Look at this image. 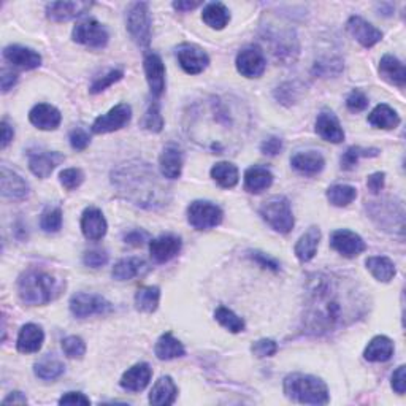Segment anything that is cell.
<instances>
[{
    "instance_id": "d4e9b609",
    "label": "cell",
    "mask_w": 406,
    "mask_h": 406,
    "mask_svg": "<svg viewBox=\"0 0 406 406\" xmlns=\"http://www.w3.org/2000/svg\"><path fill=\"white\" fill-rule=\"evenodd\" d=\"M43 340H45V333L40 326L26 324L19 330L16 346L19 353L23 354L38 353L41 346H43Z\"/></svg>"
},
{
    "instance_id": "ee69618b",
    "label": "cell",
    "mask_w": 406,
    "mask_h": 406,
    "mask_svg": "<svg viewBox=\"0 0 406 406\" xmlns=\"http://www.w3.org/2000/svg\"><path fill=\"white\" fill-rule=\"evenodd\" d=\"M380 154V149L376 148H360V146H351L341 157V167L345 170H351L354 165L359 162L360 157H375Z\"/></svg>"
},
{
    "instance_id": "277c9868",
    "label": "cell",
    "mask_w": 406,
    "mask_h": 406,
    "mask_svg": "<svg viewBox=\"0 0 406 406\" xmlns=\"http://www.w3.org/2000/svg\"><path fill=\"white\" fill-rule=\"evenodd\" d=\"M284 394L291 400L304 405H327L330 400L324 381L316 376L301 373L286 376Z\"/></svg>"
},
{
    "instance_id": "ba28073f",
    "label": "cell",
    "mask_w": 406,
    "mask_h": 406,
    "mask_svg": "<svg viewBox=\"0 0 406 406\" xmlns=\"http://www.w3.org/2000/svg\"><path fill=\"white\" fill-rule=\"evenodd\" d=\"M224 213L218 205L211 202L196 201L188 208V221L197 230H210L221 224Z\"/></svg>"
},
{
    "instance_id": "e0dca14e",
    "label": "cell",
    "mask_w": 406,
    "mask_h": 406,
    "mask_svg": "<svg viewBox=\"0 0 406 406\" xmlns=\"http://www.w3.org/2000/svg\"><path fill=\"white\" fill-rule=\"evenodd\" d=\"M144 73L151 89V94L159 97L165 91V65L162 59L154 53H149L144 56Z\"/></svg>"
},
{
    "instance_id": "e575fe53",
    "label": "cell",
    "mask_w": 406,
    "mask_h": 406,
    "mask_svg": "<svg viewBox=\"0 0 406 406\" xmlns=\"http://www.w3.org/2000/svg\"><path fill=\"white\" fill-rule=\"evenodd\" d=\"M368 122L376 129H395L400 124V116L397 114L395 109H392L386 103L378 105L373 112L368 114Z\"/></svg>"
},
{
    "instance_id": "8fae6325",
    "label": "cell",
    "mask_w": 406,
    "mask_h": 406,
    "mask_svg": "<svg viewBox=\"0 0 406 406\" xmlns=\"http://www.w3.org/2000/svg\"><path fill=\"white\" fill-rule=\"evenodd\" d=\"M132 119V108L127 103H119L114 108L109 109L107 114L99 116L97 119L92 124V132L94 134H108L114 132L126 127L127 124Z\"/></svg>"
},
{
    "instance_id": "f907efd6",
    "label": "cell",
    "mask_w": 406,
    "mask_h": 406,
    "mask_svg": "<svg viewBox=\"0 0 406 406\" xmlns=\"http://www.w3.org/2000/svg\"><path fill=\"white\" fill-rule=\"evenodd\" d=\"M251 351H252L254 356L259 357V359H264V357H272V356L277 354L278 345L273 340L264 338V340H259V341L254 343Z\"/></svg>"
},
{
    "instance_id": "d590c367",
    "label": "cell",
    "mask_w": 406,
    "mask_h": 406,
    "mask_svg": "<svg viewBox=\"0 0 406 406\" xmlns=\"http://www.w3.org/2000/svg\"><path fill=\"white\" fill-rule=\"evenodd\" d=\"M202 18L205 21L206 26H210L211 29L221 31L229 24L230 21V13L227 10V6L221 2H211L203 9Z\"/></svg>"
},
{
    "instance_id": "9c48e42d",
    "label": "cell",
    "mask_w": 406,
    "mask_h": 406,
    "mask_svg": "<svg viewBox=\"0 0 406 406\" xmlns=\"http://www.w3.org/2000/svg\"><path fill=\"white\" fill-rule=\"evenodd\" d=\"M70 311L75 318H89L94 314H107L113 311V305L100 295L95 294H75L70 299Z\"/></svg>"
},
{
    "instance_id": "ac0fdd59",
    "label": "cell",
    "mask_w": 406,
    "mask_h": 406,
    "mask_svg": "<svg viewBox=\"0 0 406 406\" xmlns=\"http://www.w3.org/2000/svg\"><path fill=\"white\" fill-rule=\"evenodd\" d=\"M181 251V240L176 235H161L149 243V252L157 264L169 262Z\"/></svg>"
},
{
    "instance_id": "7dc6e473",
    "label": "cell",
    "mask_w": 406,
    "mask_h": 406,
    "mask_svg": "<svg viewBox=\"0 0 406 406\" xmlns=\"http://www.w3.org/2000/svg\"><path fill=\"white\" fill-rule=\"evenodd\" d=\"M143 127L148 129L149 132H161L164 127V118L161 114V109L157 103H151L146 114L143 119Z\"/></svg>"
},
{
    "instance_id": "03108f58",
    "label": "cell",
    "mask_w": 406,
    "mask_h": 406,
    "mask_svg": "<svg viewBox=\"0 0 406 406\" xmlns=\"http://www.w3.org/2000/svg\"><path fill=\"white\" fill-rule=\"evenodd\" d=\"M198 5H201V2H175L173 9L178 11H191L197 9Z\"/></svg>"
},
{
    "instance_id": "60d3db41",
    "label": "cell",
    "mask_w": 406,
    "mask_h": 406,
    "mask_svg": "<svg viewBox=\"0 0 406 406\" xmlns=\"http://www.w3.org/2000/svg\"><path fill=\"white\" fill-rule=\"evenodd\" d=\"M33 371H36V375L40 378V380L53 381L64 375L65 367L64 363L58 359H54V357H45V359H41L40 362L36 363Z\"/></svg>"
},
{
    "instance_id": "4dcf8cb0",
    "label": "cell",
    "mask_w": 406,
    "mask_h": 406,
    "mask_svg": "<svg viewBox=\"0 0 406 406\" xmlns=\"http://www.w3.org/2000/svg\"><path fill=\"white\" fill-rule=\"evenodd\" d=\"M380 73L384 80L392 82V85H395L398 87H405L406 68L402 62L395 56H392V54H386V56L381 59Z\"/></svg>"
},
{
    "instance_id": "91938a15",
    "label": "cell",
    "mask_w": 406,
    "mask_h": 406,
    "mask_svg": "<svg viewBox=\"0 0 406 406\" xmlns=\"http://www.w3.org/2000/svg\"><path fill=\"white\" fill-rule=\"evenodd\" d=\"M251 257L256 260L259 265H262L264 268H268V270H272V272H278L279 270V264L277 262V260L272 259V257H268L267 254H264V252H252Z\"/></svg>"
},
{
    "instance_id": "be15d7a7",
    "label": "cell",
    "mask_w": 406,
    "mask_h": 406,
    "mask_svg": "<svg viewBox=\"0 0 406 406\" xmlns=\"http://www.w3.org/2000/svg\"><path fill=\"white\" fill-rule=\"evenodd\" d=\"M0 80H2V91L6 92V91H9V89H11L13 86H15V82L18 81V77L13 72L4 68V70H2V78H0Z\"/></svg>"
},
{
    "instance_id": "83f0119b",
    "label": "cell",
    "mask_w": 406,
    "mask_h": 406,
    "mask_svg": "<svg viewBox=\"0 0 406 406\" xmlns=\"http://www.w3.org/2000/svg\"><path fill=\"white\" fill-rule=\"evenodd\" d=\"M159 165L162 175L165 178H169V180H176V178H180L183 171V154L180 148L175 146V144L165 146L159 157Z\"/></svg>"
},
{
    "instance_id": "8d00e7d4",
    "label": "cell",
    "mask_w": 406,
    "mask_h": 406,
    "mask_svg": "<svg viewBox=\"0 0 406 406\" xmlns=\"http://www.w3.org/2000/svg\"><path fill=\"white\" fill-rule=\"evenodd\" d=\"M211 178L215 180L221 188L224 189H232L235 188L240 175H238V169L235 165L230 162H218L213 165L211 169Z\"/></svg>"
},
{
    "instance_id": "bcb514c9",
    "label": "cell",
    "mask_w": 406,
    "mask_h": 406,
    "mask_svg": "<svg viewBox=\"0 0 406 406\" xmlns=\"http://www.w3.org/2000/svg\"><path fill=\"white\" fill-rule=\"evenodd\" d=\"M62 349L64 354L70 359H81L86 354V343L82 341L80 336H67L65 340H62Z\"/></svg>"
},
{
    "instance_id": "f6af8a7d",
    "label": "cell",
    "mask_w": 406,
    "mask_h": 406,
    "mask_svg": "<svg viewBox=\"0 0 406 406\" xmlns=\"http://www.w3.org/2000/svg\"><path fill=\"white\" fill-rule=\"evenodd\" d=\"M40 227L48 233H56L62 227V211L60 208H48L40 218Z\"/></svg>"
},
{
    "instance_id": "e7e4bbea",
    "label": "cell",
    "mask_w": 406,
    "mask_h": 406,
    "mask_svg": "<svg viewBox=\"0 0 406 406\" xmlns=\"http://www.w3.org/2000/svg\"><path fill=\"white\" fill-rule=\"evenodd\" d=\"M10 403H19V405H26L27 398L21 394V392H11V394L5 398L4 405H10Z\"/></svg>"
},
{
    "instance_id": "681fc988",
    "label": "cell",
    "mask_w": 406,
    "mask_h": 406,
    "mask_svg": "<svg viewBox=\"0 0 406 406\" xmlns=\"http://www.w3.org/2000/svg\"><path fill=\"white\" fill-rule=\"evenodd\" d=\"M122 77H124V73L121 70L108 72L107 75H103L102 78L95 80L91 85V89H89V91H91V94H100L102 91H105L107 87L114 85L116 81H119Z\"/></svg>"
},
{
    "instance_id": "816d5d0a",
    "label": "cell",
    "mask_w": 406,
    "mask_h": 406,
    "mask_svg": "<svg viewBox=\"0 0 406 406\" xmlns=\"http://www.w3.org/2000/svg\"><path fill=\"white\" fill-rule=\"evenodd\" d=\"M346 107H348L349 112H353V113L363 112V109H367V107H368L367 95L363 94L362 91H357L356 89V91H353L348 95Z\"/></svg>"
},
{
    "instance_id": "3957f363",
    "label": "cell",
    "mask_w": 406,
    "mask_h": 406,
    "mask_svg": "<svg viewBox=\"0 0 406 406\" xmlns=\"http://www.w3.org/2000/svg\"><path fill=\"white\" fill-rule=\"evenodd\" d=\"M113 184L121 194L143 208H159L167 202V189L148 164H126L113 171Z\"/></svg>"
},
{
    "instance_id": "2e32d148",
    "label": "cell",
    "mask_w": 406,
    "mask_h": 406,
    "mask_svg": "<svg viewBox=\"0 0 406 406\" xmlns=\"http://www.w3.org/2000/svg\"><path fill=\"white\" fill-rule=\"evenodd\" d=\"M346 26H348V32L359 41L363 48L375 46L378 41H381L383 38V32L360 16L349 18Z\"/></svg>"
},
{
    "instance_id": "9f6ffc18",
    "label": "cell",
    "mask_w": 406,
    "mask_h": 406,
    "mask_svg": "<svg viewBox=\"0 0 406 406\" xmlns=\"http://www.w3.org/2000/svg\"><path fill=\"white\" fill-rule=\"evenodd\" d=\"M392 389H394L398 395L405 394L406 389V367H398L394 375H392Z\"/></svg>"
},
{
    "instance_id": "484cf974",
    "label": "cell",
    "mask_w": 406,
    "mask_h": 406,
    "mask_svg": "<svg viewBox=\"0 0 406 406\" xmlns=\"http://www.w3.org/2000/svg\"><path fill=\"white\" fill-rule=\"evenodd\" d=\"M291 164L299 173L306 176H314L319 175L321 171L324 170L326 161L318 151H306V153H297L295 156H292Z\"/></svg>"
},
{
    "instance_id": "f35d334b",
    "label": "cell",
    "mask_w": 406,
    "mask_h": 406,
    "mask_svg": "<svg viewBox=\"0 0 406 406\" xmlns=\"http://www.w3.org/2000/svg\"><path fill=\"white\" fill-rule=\"evenodd\" d=\"M144 267H146V264H144L141 259L127 257V259L119 260V262L113 267L112 274H113V278L118 281H129L141 274Z\"/></svg>"
},
{
    "instance_id": "f1b7e54d",
    "label": "cell",
    "mask_w": 406,
    "mask_h": 406,
    "mask_svg": "<svg viewBox=\"0 0 406 406\" xmlns=\"http://www.w3.org/2000/svg\"><path fill=\"white\" fill-rule=\"evenodd\" d=\"M178 395V389L170 376H162L156 381L153 390L149 394V403L156 406L173 405Z\"/></svg>"
},
{
    "instance_id": "680465c9",
    "label": "cell",
    "mask_w": 406,
    "mask_h": 406,
    "mask_svg": "<svg viewBox=\"0 0 406 406\" xmlns=\"http://www.w3.org/2000/svg\"><path fill=\"white\" fill-rule=\"evenodd\" d=\"M149 235L144 230H132L126 233V237H124V242L130 246H141L144 245V242H148Z\"/></svg>"
},
{
    "instance_id": "ab89813d",
    "label": "cell",
    "mask_w": 406,
    "mask_h": 406,
    "mask_svg": "<svg viewBox=\"0 0 406 406\" xmlns=\"http://www.w3.org/2000/svg\"><path fill=\"white\" fill-rule=\"evenodd\" d=\"M367 268L371 274L383 283H389V281L395 277V265L389 257L384 256H373L367 259Z\"/></svg>"
},
{
    "instance_id": "6da1fadb",
    "label": "cell",
    "mask_w": 406,
    "mask_h": 406,
    "mask_svg": "<svg viewBox=\"0 0 406 406\" xmlns=\"http://www.w3.org/2000/svg\"><path fill=\"white\" fill-rule=\"evenodd\" d=\"M360 308L359 292L343 278L316 274L309 281L305 324L311 333H330L349 324L359 316Z\"/></svg>"
},
{
    "instance_id": "cb8c5ba5",
    "label": "cell",
    "mask_w": 406,
    "mask_h": 406,
    "mask_svg": "<svg viewBox=\"0 0 406 406\" xmlns=\"http://www.w3.org/2000/svg\"><path fill=\"white\" fill-rule=\"evenodd\" d=\"M316 132L330 143H341L345 140V130L341 129L338 118L332 112H322L316 119Z\"/></svg>"
},
{
    "instance_id": "d6986e66",
    "label": "cell",
    "mask_w": 406,
    "mask_h": 406,
    "mask_svg": "<svg viewBox=\"0 0 406 406\" xmlns=\"http://www.w3.org/2000/svg\"><path fill=\"white\" fill-rule=\"evenodd\" d=\"M107 219L99 208H86L81 216V230L82 235L92 242H99L107 233Z\"/></svg>"
},
{
    "instance_id": "6125c7cd",
    "label": "cell",
    "mask_w": 406,
    "mask_h": 406,
    "mask_svg": "<svg viewBox=\"0 0 406 406\" xmlns=\"http://www.w3.org/2000/svg\"><path fill=\"white\" fill-rule=\"evenodd\" d=\"M0 129H2V143H0V148L5 149L13 140V137H15V130H13V127L6 121H2Z\"/></svg>"
},
{
    "instance_id": "30bf717a",
    "label": "cell",
    "mask_w": 406,
    "mask_h": 406,
    "mask_svg": "<svg viewBox=\"0 0 406 406\" xmlns=\"http://www.w3.org/2000/svg\"><path fill=\"white\" fill-rule=\"evenodd\" d=\"M73 40L80 45H85L89 48H103L108 43V31L103 27L99 21H95L92 18L81 21L77 26H75Z\"/></svg>"
},
{
    "instance_id": "11a10c76",
    "label": "cell",
    "mask_w": 406,
    "mask_h": 406,
    "mask_svg": "<svg viewBox=\"0 0 406 406\" xmlns=\"http://www.w3.org/2000/svg\"><path fill=\"white\" fill-rule=\"evenodd\" d=\"M281 149H283V140L278 139V137H268L260 144V151L265 156H278L281 153Z\"/></svg>"
},
{
    "instance_id": "74e56055",
    "label": "cell",
    "mask_w": 406,
    "mask_h": 406,
    "mask_svg": "<svg viewBox=\"0 0 406 406\" xmlns=\"http://www.w3.org/2000/svg\"><path fill=\"white\" fill-rule=\"evenodd\" d=\"M161 289L157 286L140 287L135 294V306L141 313H154L159 306Z\"/></svg>"
},
{
    "instance_id": "f5cc1de1",
    "label": "cell",
    "mask_w": 406,
    "mask_h": 406,
    "mask_svg": "<svg viewBox=\"0 0 406 406\" xmlns=\"http://www.w3.org/2000/svg\"><path fill=\"white\" fill-rule=\"evenodd\" d=\"M82 262H85L86 267L100 268L108 262V254H107V251H102V250L87 251L85 254V257H82Z\"/></svg>"
},
{
    "instance_id": "7a4b0ae2",
    "label": "cell",
    "mask_w": 406,
    "mask_h": 406,
    "mask_svg": "<svg viewBox=\"0 0 406 406\" xmlns=\"http://www.w3.org/2000/svg\"><path fill=\"white\" fill-rule=\"evenodd\" d=\"M189 135L216 154H223L243 137L245 118L242 105L230 99L210 97L198 103L189 114Z\"/></svg>"
},
{
    "instance_id": "9a60e30c",
    "label": "cell",
    "mask_w": 406,
    "mask_h": 406,
    "mask_svg": "<svg viewBox=\"0 0 406 406\" xmlns=\"http://www.w3.org/2000/svg\"><path fill=\"white\" fill-rule=\"evenodd\" d=\"M27 159H29V169L33 175L38 178H48L60 162H64V156L54 153V151L31 149Z\"/></svg>"
},
{
    "instance_id": "6f0895ef",
    "label": "cell",
    "mask_w": 406,
    "mask_h": 406,
    "mask_svg": "<svg viewBox=\"0 0 406 406\" xmlns=\"http://www.w3.org/2000/svg\"><path fill=\"white\" fill-rule=\"evenodd\" d=\"M91 400L81 392H67L59 398V405H89Z\"/></svg>"
},
{
    "instance_id": "c3c4849f",
    "label": "cell",
    "mask_w": 406,
    "mask_h": 406,
    "mask_svg": "<svg viewBox=\"0 0 406 406\" xmlns=\"http://www.w3.org/2000/svg\"><path fill=\"white\" fill-rule=\"evenodd\" d=\"M60 184L64 186L65 189L73 191L81 186V183L85 181V175L80 169H67L64 171H60Z\"/></svg>"
},
{
    "instance_id": "f546056e",
    "label": "cell",
    "mask_w": 406,
    "mask_h": 406,
    "mask_svg": "<svg viewBox=\"0 0 406 406\" xmlns=\"http://www.w3.org/2000/svg\"><path fill=\"white\" fill-rule=\"evenodd\" d=\"M321 240V230L318 227H309V229L299 238L297 245H295V256L300 260V262H309L314 256L316 251H318Z\"/></svg>"
},
{
    "instance_id": "52a82bcc",
    "label": "cell",
    "mask_w": 406,
    "mask_h": 406,
    "mask_svg": "<svg viewBox=\"0 0 406 406\" xmlns=\"http://www.w3.org/2000/svg\"><path fill=\"white\" fill-rule=\"evenodd\" d=\"M127 29L130 37L139 46H148L151 41V15L149 5L144 2L134 4L127 13Z\"/></svg>"
},
{
    "instance_id": "db71d44e",
    "label": "cell",
    "mask_w": 406,
    "mask_h": 406,
    "mask_svg": "<svg viewBox=\"0 0 406 406\" xmlns=\"http://www.w3.org/2000/svg\"><path fill=\"white\" fill-rule=\"evenodd\" d=\"M68 140H70L72 148L77 149V151L86 149L89 146V141H91V139H89V135H87L86 130H82L80 127L72 130L70 137H68Z\"/></svg>"
},
{
    "instance_id": "d6a6232c",
    "label": "cell",
    "mask_w": 406,
    "mask_h": 406,
    "mask_svg": "<svg viewBox=\"0 0 406 406\" xmlns=\"http://www.w3.org/2000/svg\"><path fill=\"white\" fill-rule=\"evenodd\" d=\"M392 356H394V343L384 335L375 336L363 353L368 362H388Z\"/></svg>"
},
{
    "instance_id": "44dd1931",
    "label": "cell",
    "mask_w": 406,
    "mask_h": 406,
    "mask_svg": "<svg viewBox=\"0 0 406 406\" xmlns=\"http://www.w3.org/2000/svg\"><path fill=\"white\" fill-rule=\"evenodd\" d=\"M92 4L87 2H51L46 6V15L51 21L62 23L81 16L91 9Z\"/></svg>"
},
{
    "instance_id": "b9f144b4",
    "label": "cell",
    "mask_w": 406,
    "mask_h": 406,
    "mask_svg": "<svg viewBox=\"0 0 406 406\" xmlns=\"http://www.w3.org/2000/svg\"><path fill=\"white\" fill-rule=\"evenodd\" d=\"M357 197V189L348 184H335L327 191L328 202L335 206H348Z\"/></svg>"
},
{
    "instance_id": "7bdbcfd3",
    "label": "cell",
    "mask_w": 406,
    "mask_h": 406,
    "mask_svg": "<svg viewBox=\"0 0 406 406\" xmlns=\"http://www.w3.org/2000/svg\"><path fill=\"white\" fill-rule=\"evenodd\" d=\"M215 318L219 324L225 327L227 330H230L232 333H238V332H243L245 330V321L240 319L238 316L229 308H225V306L218 308L216 313H215Z\"/></svg>"
},
{
    "instance_id": "ffe728a7",
    "label": "cell",
    "mask_w": 406,
    "mask_h": 406,
    "mask_svg": "<svg viewBox=\"0 0 406 406\" xmlns=\"http://www.w3.org/2000/svg\"><path fill=\"white\" fill-rule=\"evenodd\" d=\"M4 58L15 67L23 68V70H32V68H37L41 64V56L37 51L19 45L6 46L4 50Z\"/></svg>"
},
{
    "instance_id": "836d02e7",
    "label": "cell",
    "mask_w": 406,
    "mask_h": 406,
    "mask_svg": "<svg viewBox=\"0 0 406 406\" xmlns=\"http://www.w3.org/2000/svg\"><path fill=\"white\" fill-rule=\"evenodd\" d=\"M154 353L157 356V359L161 360H171L176 359V357H183L186 354L183 343L180 340H176L170 332L164 333L159 340L156 343Z\"/></svg>"
},
{
    "instance_id": "5bb4252c",
    "label": "cell",
    "mask_w": 406,
    "mask_h": 406,
    "mask_svg": "<svg viewBox=\"0 0 406 406\" xmlns=\"http://www.w3.org/2000/svg\"><path fill=\"white\" fill-rule=\"evenodd\" d=\"M330 245H332L336 252H340L345 257H357L359 254L367 250V245L363 240L357 235L356 232L346 229L335 230L330 237Z\"/></svg>"
},
{
    "instance_id": "5b68a950",
    "label": "cell",
    "mask_w": 406,
    "mask_h": 406,
    "mask_svg": "<svg viewBox=\"0 0 406 406\" xmlns=\"http://www.w3.org/2000/svg\"><path fill=\"white\" fill-rule=\"evenodd\" d=\"M18 292L27 305H46L56 297L58 283L51 274L31 270L19 278Z\"/></svg>"
},
{
    "instance_id": "603a6c76",
    "label": "cell",
    "mask_w": 406,
    "mask_h": 406,
    "mask_svg": "<svg viewBox=\"0 0 406 406\" xmlns=\"http://www.w3.org/2000/svg\"><path fill=\"white\" fill-rule=\"evenodd\" d=\"M2 196L10 201H24L29 197V184L15 171L2 167Z\"/></svg>"
},
{
    "instance_id": "7402d4cb",
    "label": "cell",
    "mask_w": 406,
    "mask_h": 406,
    "mask_svg": "<svg viewBox=\"0 0 406 406\" xmlns=\"http://www.w3.org/2000/svg\"><path fill=\"white\" fill-rule=\"evenodd\" d=\"M29 121L40 130H54L59 127L62 116L56 107L48 105V103H38L31 109Z\"/></svg>"
},
{
    "instance_id": "94428289",
    "label": "cell",
    "mask_w": 406,
    "mask_h": 406,
    "mask_svg": "<svg viewBox=\"0 0 406 406\" xmlns=\"http://www.w3.org/2000/svg\"><path fill=\"white\" fill-rule=\"evenodd\" d=\"M384 183H386V175L381 173V171H378V173L370 175L368 180H367L368 189H370L371 192H373V194H378V192L383 191Z\"/></svg>"
},
{
    "instance_id": "4fadbf2b",
    "label": "cell",
    "mask_w": 406,
    "mask_h": 406,
    "mask_svg": "<svg viewBox=\"0 0 406 406\" xmlns=\"http://www.w3.org/2000/svg\"><path fill=\"white\" fill-rule=\"evenodd\" d=\"M267 60L264 53L256 46L245 48L237 56V70L246 78H257L265 72Z\"/></svg>"
},
{
    "instance_id": "7c38bea8",
    "label": "cell",
    "mask_w": 406,
    "mask_h": 406,
    "mask_svg": "<svg viewBox=\"0 0 406 406\" xmlns=\"http://www.w3.org/2000/svg\"><path fill=\"white\" fill-rule=\"evenodd\" d=\"M176 58L183 70L189 75L202 73L210 64L208 54H206L202 48L189 43H184L178 48Z\"/></svg>"
},
{
    "instance_id": "1f68e13d",
    "label": "cell",
    "mask_w": 406,
    "mask_h": 406,
    "mask_svg": "<svg viewBox=\"0 0 406 406\" xmlns=\"http://www.w3.org/2000/svg\"><path fill=\"white\" fill-rule=\"evenodd\" d=\"M273 184V175L270 170H267L265 167H259V165H254V167L247 169L245 173V189L247 192H252V194H259L265 189L270 188Z\"/></svg>"
},
{
    "instance_id": "8992f818",
    "label": "cell",
    "mask_w": 406,
    "mask_h": 406,
    "mask_svg": "<svg viewBox=\"0 0 406 406\" xmlns=\"http://www.w3.org/2000/svg\"><path fill=\"white\" fill-rule=\"evenodd\" d=\"M260 216L273 230L279 233H289L294 229L295 221L291 203L283 196H274L264 202L260 206Z\"/></svg>"
},
{
    "instance_id": "4316f807",
    "label": "cell",
    "mask_w": 406,
    "mask_h": 406,
    "mask_svg": "<svg viewBox=\"0 0 406 406\" xmlns=\"http://www.w3.org/2000/svg\"><path fill=\"white\" fill-rule=\"evenodd\" d=\"M151 376H153V371L148 363H137L122 375L121 388L130 392H141L149 384Z\"/></svg>"
}]
</instances>
